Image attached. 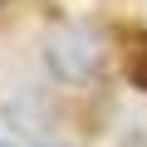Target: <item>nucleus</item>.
Masks as SVG:
<instances>
[{"label":"nucleus","instance_id":"obj_1","mask_svg":"<svg viewBox=\"0 0 147 147\" xmlns=\"http://www.w3.org/2000/svg\"><path fill=\"white\" fill-rule=\"evenodd\" d=\"M103 59H108V44H103V34L93 25H59L44 39V64H49L54 79H64V84L93 79V74L103 69Z\"/></svg>","mask_w":147,"mask_h":147},{"label":"nucleus","instance_id":"obj_2","mask_svg":"<svg viewBox=\"0 0 147 147\" xmlns=\"http://www.w3.org/2000/svg\"><path fill=\"white\" fill-rule=\"evenodd\" d=\"M127 79L137 88H147V39L137 34V49H132V64H127Z\"/></svg>","mask_w":147,"mask_h":147},{"label":"nucleus","instance_id":"obj_3","mask_svg":"<svg viewBox=\"0 0 147 147\" xmlns=\"http://www.w3.org/2000/svg\"><path fill=\"white\" fill-rule=\"evenodd\" d=\"M118 147H147V127H127L118 137Z\"/></svg>","mask_w":147,"mask_h":147},{"label":"nucleus","instance_id":"obj_4","mask_svg":"<svg viewBox=\"0 0 147 147\" xmlns=\"http://www.w3.org/2000/svg\"><path fill=\"white\" fill-rule=\"evenodd\" d=\"M34 147H74V142H59V137H44V142H34Z\"/></svg>","mask_w":147,"mask_h":147},{"label":"nucleus","instance_id":"obj_5","mask_svg":"<svg viewBox=\"0 0 147 147\" xmlns=\"http://www.w3.org/2000/svg\"><path fill=\"white\" fill-rule=\"evenodd\" d=\"M0 5H10V0H0Z\"/></svg>","mask_w":147,"mask_h":147},{"label":"nucleus","instance_id":"obj_6","mask_svg":"<svg viewBox=\"0 0 147 147\" xmlns=\"http://www.w3.org/2000/svg\"><path fill=\"white\" fill-rule=\"evenodd\" d=\"M0 147H10V142H0Z\"/></svg>","mask_w":147,"mask_h":147}]
</instances>
